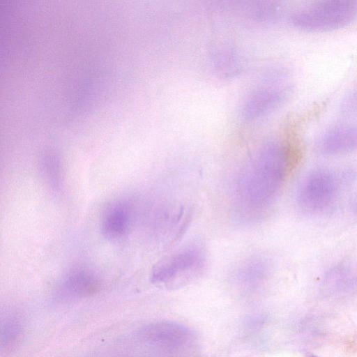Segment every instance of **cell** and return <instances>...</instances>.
I'll return each mask as SVG.
<instances>
[{"mask_svg": "<svg viewBox=\"0 0 357 357\" xmlns=\"http://www.w3.org/2000/svg\"><path fill=\"white\" fill-rule=\"evenodd\" d=\"M22 322L15 314L7 315L1 326V349L8 351L15 345L22 334Z\"/></svg>", "mask_w": 357, "mask_h": 357, "instance_id": "obj_10", "label": "cell"}, {"mask_svg": "<svg viewBox=\"0 0 357 357\" xmlns=\"http://www.w3.org/2000/svg\"><path fill=\"white\" fill-rule=\"evenodd\" d=\"M300 158L297 146L271 142L261 147L238 178L237 199L243 208L251 213L266 208Z\"/></svg>", "mask_w": 357, "mask_h": 357, "instance_id": "obj_1", "label": "cell"}, {"mask_svg": "<svg viewBox=\"0 0 357 357\" xmlns=\"http://www.w3.org/2000/svg\"><path fill=\"white\" fill-rule=\"evenodd\" d=\"M100 281L89 271L75 268L63 279L60 285V294L66 298H80L91 296L100 288Z\"/></svg>", "mask_w": 357, "mask_h": 357, "instance_id": "obj_6", "label": "cell"}, {"mask_svg": "<svg viewBox=\"0 0 357 357\" xmlns=\"http://www.w3.org/2000/svg\"><path fill=\"white\" fill-rule=\"evenodd\" d=\"M341 175L329 169H318L309 173L301 182L297 202L302 210L310 213H322L337 199L342 185Z\"/></svg>", "mask_w": 357, "mask_h": 357, "instance_id": "obj_4", "label": "cell"}, {"mask_svg": "<svg viewBox=\"0 0 357 357\" xmlns=\"http://www.w3.org/2000/svg\"><path fill=\"white\" fill-rule=\"evenodd\" d=\"M42 174L49 187L59 191L62 184V173L59 162L53 157L45 158L42 163Z\"/></svg>", "mask_w": 357, "mask_h": 357, "instance_id": "obj_11", "label": "cell"}, {"mask_svg": "<svg viewBox=\"0 0 357 357\" xmlns=\"http://www.w3.org/2000/svg\"><path fill=\"white\" fill-rule=\"evenodd\" d=\"M321 151L329 155H342L357 150V126L342 123L330 128L321 139Z\"/></svg>", "mask_w": 357, "mask_h": 357, "instance_id": "obj_5", "label": "cell"}, {"mask_svg": "<svg viewBox=\"0 0 357 357\" xmlns=\"http://www.w3.org/2000/svg\"><path fill=\"white\" fill-rule=\"evenodd\" d=\"M355 205H356V208L357 209V201H356Z\"/></svg>", "mask_w": 357, "mask_h": 357, "instance_id": "obj_14", "label": "cell"}, {"mask_svg": "<svg viewBox=\"0 0 357 357\" xmlns=\"http://www.w3.org/2000/svg\"><path fill=\"white\" fill-rule=\"evenodd\" d=\"M284 91L279 87L260 89L247 100L243 112L247 117H256L279 105L284 97Z\"/></svg>", "mask_w": 357, "mask_h": 357, "instance_id": "obj_8", "label": "cell"}, {"mask_svg": "<svg viewBox=\"0 0 357 357\" xmlns=\"http://www.w3.org/2000/svg\"><path fill=\"white\" fill-rule=\"evenodd\" d=\"M357 19V1H322L304 8L291 16L301 29L321 32L344 28Z\"/></svg>", "mask_w": 357, "mask_h": 357, "instance_id": "obj_2", "label": "cell"}, {"mask_svg": "<svg viewBox=\"0 0 357 357\" xmlns=\"http://www.w3.org/2000/svg\"><path fill=\"white\" fill-rule=\"evenodd\" d=\"M205 262V254L199 246L181 248L155 265L151 281L169 288L182 287L201 273Z\"/></svg>", "mask_w": 357, "mask_h": 357, "instance_id": "obj_3", "label": "cell"}, {"mask_svg": "<svg viewBox=\"0 0 357 357\" xmlns=\"http://www.w3.org/2000/svg\"><path fill=\"white\" fill-rule=\"evenodd\" d=\"M139 336L145 342L157 345H172L173 342L182 343L188 336V332L181 326L160 322L147 325L140 329Z\"/></svg>", "mask_w": 357, "mask_h": 357, "instance_id": "obj_7", "label": "cell"}, {"mask_svg": "<svg viewBox=\"0 0 357 357\" xmlns=\"http://www.w3.org/2000/svg\"><path fill=\"white\" fill-rule=\"evenodd\" d=\"M346 107L349 109L357 110V91L348 100Z\"/></svg>", "mask_w": 357, "mask_h": 357, "instance_id": "obj_12", "label": "cell"}, {"mask_svg": "<svg viewBox=\"0 0 357 357\" xmlns=\"http://www.w3.org/2000/svg\"><path fill=\"white\" fill-rule=\"evenodd\" d=\"M307 357H318V356H314V355H310V356H308Z\"/></svg>", "mask_w": 357, "mask_h": 357, "instance_id": "obj_13", "label": "cell"}, {"mask_svg": "<svg viewBox=\"0 0 357 357\" xmlns=\"http://www.w3.org/2000/svg\"><path fill=\"white\" fill-rule=\"evenodd\" d=\"M130 213L127 206L116 204L110 207L104 216L102 231L105 237L114 240L123 237L128 231Z\"/></svg>", "mask_w": 357, "mask_h": 357, "instance_id": "obj_9", "label": "cell"}]
</instances>
